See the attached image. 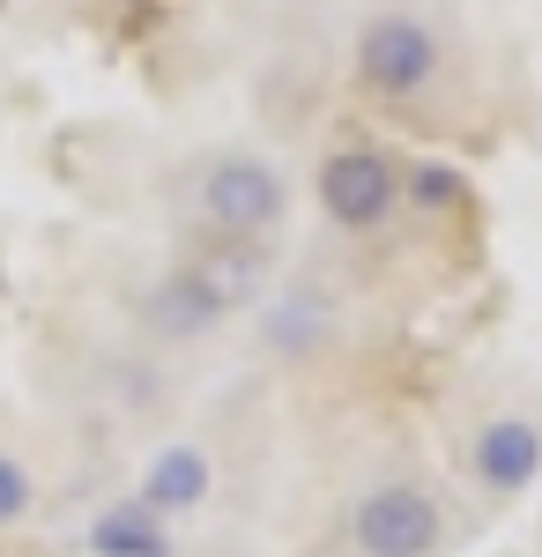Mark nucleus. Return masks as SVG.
Wrapping results in <instances>:
<instances>
[{"mask_svg":"<svg viewBox=\"0 0 542 557\" xmlns=\"http://www.w3.org/2000/svg\"><path fill=\"white\" fill-rule=\"evenodd\" d=\"M178 283L209 305L215 327H223L231 312L260 305V290H268V253H260V238H215V246H201V253L178 268Z\"/></svg>","mask_w":542,"mask_h":557,"instance_id":"nucleus-5","label":"nucleus"},{"mask_svg":"<svg viewBox=\"0 0 542 557\" xmlns=\"http://www.w3.org/2000/svg\"><path fill=\"white\" fill-rule=\"evenodd\" d=\"M30 506H38V483H30V469H23L15 454H0V528L30 520Z\"/></svg>","mask_w":542,"mask_h":557,"instance_id":"nucleus-10","label":"nucleus"},{"mask_svg":"<svg viewBox=\"0 0 542 557\" xmlns=\"http://www.w3.org/2000/svg\"><path fill=\"white\" fill-rule=\"evenodd\" d=\"M149 320H157L164 335H209V327H215V312H209V305H201V298H194V290H186L178 275H171L164 290L149 298Z\"/></svg>","mask_w":542,"mask_h":557,"instance_id":"nucleus-9","label":"nucleus"},{"mask_svg":"<svg viewBox=\"0 0 542 557\" xmlns=\"http://www.w3.org/2000/svg\"><path fill=\"white\" fill-rule=\"evenodd\" d=\"M134 498H141L149 513H164V520L171 513H201V506L215 498V461L201 454V446L178 438V446H164V454L141 469V491H134Z\"/></svg>","mask_w":542,"mask_h":557,"instance_id":"nucleus-7","label":"nucleus"},{"mask_svg":"<svg viewBox=\"0 0 542 557\" xmlns=\"http://www.w3.org/2000/svg\"><path fill=\"white\" fill-rule=\"evenodd\" d=\"M349 535H357V557H439L446 520L417 483H379V491L357 498Z\"/></svg>","mask_w":542,"mask_h":557,"instance_id":"nucleus-3","label":"nucleus"},{"mask_svg":"<svg viewBox=\"0 0 542 557\" xmlns=\"http://www.w3.org/2000/svg\"><path fill=\"white\" fill-rule=\"evenodd\" d=\"M194 201H201V223H209L215 238H268L283 223V209H291V186H283V172L268 157L231 149V157H215L209 172H201Z\"/></svg>","mask_w":542,"mask_h":557,"instance_id":"nucleus-1","label":"nucleus"},{"mask_svg":"<svg viewBox=\"0 0 542 557\" xmlns=\"http://www.w3.org/2000/svg\"><path fill=\"white\" fill-rule=\"evenodd\" d=\"M409 194H417L423 209H454V201L468 194V186H460V172H446V164H417V178H409Z\"/></svg>","mask_w":542,"mask_h":557,"instance_id":"nucleus-11","label":"nucleus"},{"mask_svg":"<svg viewBox=\"0 0 542 557\" xmlns=\"http://www.w3.org/2000/svg\"><path fill=\"white\" fill-rule=\"evenodd\" d=\"M468 469H476L483 491L520 498L542 475V424H528V417H491V424L468 438Z\"/></svg>","mask_w":542,"mask_h":557,"instance_id":"nucleus-6","label":"nucleus"},{"mask_svg":"<svg viewBox=\"0 0 542 557\" xmlns=\"http://www.w3.org/2000/svg\"><path fill=\"white\" fill-rule=\"evenodd\" d=\"M357 83L372 89V97H386V104L431 89L439 83V38H431V23H417V15L365 23V38H357Z\"/></svg>","mask_w":542,"mask_h":557,"instance_id":"nucleus-2","label":"nucleus"},{"mask_svg":"<svg viewBox=\"0 0 542 557\" xmlns=\"http://www.w3.org/2000/svg\"><path fill=\"white\" fill-rule=\"evenodd\" d=\"M320 209L342 223V231H379L386 215L402 209V172L386 149H334L320 164Z\"/></svg>","mask_w":542,"mask_h":557,"instance_id":"nucleus-4","label":"nucleus"},{"mask_svg":"<svg viewBox=\"0 0 542 557\" xmlns=\"http://www.w3.org/2000/svg\"><path fill=\"white\" fill-rule=\"evenodd\" d=\"M89 550L97 557H171V528L141 498H120V506H104L89 520Z\"/></svg>","mask_w":542,"mask_h":557,"instance_id":"nucleus-8","label":"nucleus"}]
</instances>
